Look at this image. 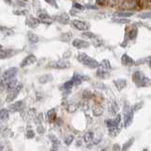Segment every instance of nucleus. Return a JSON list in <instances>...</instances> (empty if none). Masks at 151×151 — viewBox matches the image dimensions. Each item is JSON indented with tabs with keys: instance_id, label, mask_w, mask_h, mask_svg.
<instances>
[{
	"instance_id": "f257e3e1",
	"label": "nucleus",
	"mask_w": 151,
	"mask_h": 151,
	"mask_svg": "<svg viewBox=\"0 0 151 151\" xmlns=\"http://www.w3.org/2000/svg\"><path fill=\"white\" fill-rule=\"evenodd\" d=\"M132 80L138 87H146L151 84V80H149L145 74L141 71H136L132 75Z\"/></svg>"
},
{
	"instance_id": "9b49d317",
	"label": "nucleus",
	"mask_w": 151,
	"mask_h": 151,
	"mask_svg": "<svg viewBox=\"0 0 151 151\" xmlns=\"http://www.w3.org/2000/svg\"><path fill=\"white\" fill-rule=\"evenodd\" d=\"M23 105H24V102L23 101H17L15 103H13L12 105L10 106V108L8 109L9 112H20L23 108Z\"/></svg>"
},
{
	"instance_id": "3c124183",
	"label": "nucleus",
	"mask_w": 151,
	"mask_h": 151,
	"mask_svg": "<svg viewBox=\"0 0 151 151\" xmlns=\"http://www.w3.org/2000/svg\"><path fill=\"white\" fill-rule=\"evenodd\" d=\"M100 151H108V149H106V148H105V149H101Z\"/></svg>"
},
{
	"instance_id": "423d86ee",
	"label": "nucleus",
	"mask_w": 151,
	"mask_h": 151,
	"mask_svg": "<svg viewBox=\"0 0 151 151\" xmlns=\"http://www.w3.org/2000/svg\"><path fill=\"white\" fill-rule=\"evenodd\" d=\"M17 72H18V69L15 67H12V68H10V69L6 70L4 73L2 75V80H3V82H5L7 83L8 81L12 80L14 78V77L16 76Z\"/></svg>"
},
{
	"instance_id": "0eeeda50",
	"label": "nucleus",
	"mask_w": 151,
	"mask_h": 151,
	"mask_svg": "<svg viewBox=\"0 0 151 151\" xmlns=\"http://www.w3.org/2000/svg\"><path fill=\"white\" fill-rule=\"evenodd\" d=\"M73 26L78 30H81V31H86L89 29H90V24L86 21H81V20H74L73 22Z\"/></svg>"
},
{
	"instance_id": "4c0bfd02",
	"label": "nucleus",
	"mask_w": 151,
	"mask_h": 151,
	"mask_svg": "<svg viewBox=\"0 0 151 151\" xmlns=\"http://www.w3.org/2000/svg\"><path fill=\"white\" fill-rule=\"evenodd\" d=\"M13 14H15V15H27V14H29V11H27V10L20 11V10H18V11L13 12Z\"/></svg>"
},
{
	"instance_id": "a211bd4d",
	"label": "nucleus",
	"mask_w": 151,
	"mask_h": 151,
	"mask_svg": "<svg viewBox=\"0 0 151 151\" xmlns=\"http://www.w3.org/2000/svg\"><path fill=\"white\" fill-rule=\"evenodd\" d=\"M14 55V50L13 49H7L2 51L0 53V60H5V59H8V58H11L12 56Z\"/></svg>"
},
{
	"instance_id": "aec40b11",
	"label": "nucleus",
	"mask_w": 151,
	"mask_h": 151,
	"mask_svg": "<svg viewBox=\"0 0 151 151\" xmlns=\"http://www.w3.org/2000/svg\"><path fill=\"white\" fill-rule=\"evenodd\" d=\"M9 119V111L8 109L0 110V122L7 121Z\"/></svg>"
},
{
	"instance_id": "79ce46f5",
	"label": "nucleus",
	"mask_w": 151,
	"mask_h": 151,
	"mask_svg": "<svg viewBox=\"0 0 151 151\" xmlns=\"http://www.w3.org/2000/svg\"><path fill=\"white\" fill-rule=\"evenodd\" d=\"M37 132L39 133V134H44V127L42 126V125H40V126H38V128H37Z\"/></svg>"
},
{
	"instance_id": "ddd939ff",
	"label": "nucleus",
	"mask_w": 151,
	"mask_h": 151,
	"mask_svg": "<svg viewBox=\"0 0 151 151\" xmlns=\"http://www.w3.org/2000/svg\"><path fill=\"white\" fill-rule=\"evenodd\" d=\"M36 110L35 109H30L27 112H24L23 118L25 120H33L36 118Z\"/></svg>"
},
{
	"instance_id": "c9c22d12",
	"label": "nucleus",
	"mask_w": 151,
	"mask_h": 151,
	"mask_svg": "<svg viewBox=\"0 0 151 151\" xmlns=\"http://www.w3.org/2000/svg\"><path fill=\"white\" fill-rule=\"evenodd\" d=\"M82 36L85 37V38H89V39H95V38H97V36H95V34L92 33L90 31H85L82 33Z\"/></svg>"
},
{
	"instance_id": "f704fd0d",
	"label": "nucleus",
	"mask_w": 151,
	"mask_h": 151,
	"mask_svg": "<svg viewBox=\"0 0 151 151\" xmlns=\"http://www.w3.org/2000/svg\"><path fill=\"white\" fill-rule=\"evenodd\" d=\"M73 141H74V136L73 135H68V136L65 137L64 143H65V145L66 146H70Z\"/></svg>"
},
{
	"instance_id": "6e6552de",
	"label": "nucleus",
	"mask_w": 151,
	"mask_h": 151,
	"mask_svg": "<svg viewBox=\"0 0 151 151\" xmlns=\"http://www.w3.org/2000/svg\"><path fill=\"white\" fill-rule=\"evenodd\" d=\"M22 87H23L22 85H17L14 90L11 91L8 94V95H7V98H6V101L8 103H11V102H12L13 100H14V99L18 97V95H19L20 91H21Z\"/></svg>"
},
{
	"instance_id": "2eb2a0df",
	"label": "nucleus",
	"mask_w": 151,
	"mask_h": 151,
	"mask_svg": "<svg viewBox=\"0 0 151 151\" xmlns=\"http://www.w3.org/2000/svg\"><path fill=\"white\" fill-rule=\"evenodd\" d=\"M55 19L57 20L58 22L63 24V25H65V24H68V22H69V15L67 14V13H61V14H60L59 16L55 17Z\"/></svg>"
},
{
	"instance_id": "8fccbe9b",
	"label": "nucleus",
	"mask_w": 151,
	"mask_h": 151,
	"mask_svg": "<svg viewBox=\"0 0 151 151\" xmlns=\"http://www.w3.org/2000/svg\"><path fill=\"white\" fill-rule=\"evenodd\" d=\"M2 49H3V46H1V44H0V51H1Z\"/></svg>"
},
{
	"instance_id": "c03bdc74",
	"label": "nucleus",
	"mask_w": 151,
	"mask_h": 151,
	"mask_svg": "<svg viewBox=\"0 0 151 151\" xmlns=\"http://www.w3.org/2000/svg\"><path fill=\"white\" fill-rule=\"evenodd\" d=\"M34 136H35V132H34L33 130H29V131H27V138L31 139V138H33Z\"/></svg>"
},
{
	"instance_id": "cd10ccee",
	"label": "nucleus",
	"mask_w": 151,
	"mask_h": 151,
	"mask_svg": "<svg viewBox=\"0 0 151 151\" xmlns=\"http://www.w3.org/2000/svg\"><path fill=\"white\" fill-rule=\"evenodd\" d=\"M0 31H1L6 36H9V35L13 34V30L11 29H9V27H0Z\"/></svg>"
},
{
	"instance_id": "c756f323",
	"label": "nucleus",
	"mask_w": 151,
	"mask_h": 151,
	"mask_svg": "<svg viewBox=\"0 0 151 151\" xmlns=\"http://www.w3.org/2000/svg\"><path fill=\"white\" fill-rule=\"evenodd\" d=\"M50 80H52V77H51L50 75H46V76H43V77H41V78H39V81L41 82V83H43V84H44V83H47V82L50 81Z\"/></svg>"
},
{
	"instance_id": "7ed1b4c3",
	"label": "nucleus",
	"mask_w": 151,
	"mask_h": 151,
	"mask_svg": "<svg viewBox=\"0 0 151 151\" xmlns=\"http://www.w3.org/2000/svg\"><path fill=\"white\" fill-rule=\"evenodd\" d=\"M78 60L80 63H81L82 64L86 65V66L92 68V69H94V68H97L99 66V63H97V61L95 59H93V58L89 57L87 54L85 53H80L78 56Z\"/></svg>"
},
{
	"instance_id": "1a4fd4ad",
	"label": "nucleus",
	"mask_w": 151,
	"mask_h": 151,
	"mask_svg": "<svg viewBox=\"0 0 151 151\" xmlns=\"http://www.w3.org/2000/svg\"><path fill=\"white\" fill-rule=\"evenodd\" d=\"M36 61H37V58H36L35 55L30 54V55H29V56H27L25 59L22 61V63H20V66H21V67L29 66V65H30V64H32V63H35Z\"/></svg>"
},
{
	"instance_id": "72a5a7b5",
	"label": "nucleus",
	"mask_w": 151,
	"mask_h": 151,
	"mask_svg": "<svg viewBox=\"0 0 151 151\" xmlns=\"http://www.w3.org/2000/svg\"><path fill=\"white\" fill-rule=\"evenodd\" d=\"M136 3L135 2H129V1H126L122 3V7L123 8H134Z\"/></svg>"
},
{
	"instance_id": "b1692460",
	"label": "nucleus",
	"mask_w": 151,
	"mask_h": 151,
	"mask_svg": "<svg viewBox=\"0 0 151 151\" xmlns=\"http://www.w3.org/2000/svg\"><path fill=\"white\" fill-rule=\"evenodd\" d=\"M93 112H94V114L95 116H99V115H101L102 113H103V108L101 107V106H99V105H95L94 107H93Z\"/></svg>"
},
{
	"instance_id": "58836bf2",
	"label": "nucleus",
	"mask_w": 151,
	"mask_h": 151,
	"mask_svg": "<svg viewBox=\"0 0 151 151\" xmlns=\"http://www.w3.org/2000/svg\"><path fill=\"white\" fill-rule=\"evenodd\" d=\"M73 86H74V83L72 82V80L65 82V83L63 84V88L65 89V90H71Z\"/></svg>"
},
{
	"instance_id": "20e7f679",
	"label": "nucleus",
	"mask_w": 151,
	"mask_h": 151,
	"mask_svg": "<svg viewBox=\"0 0 151 151\" xmlns=\"http://www.w3.org/2000/svg\"><path fill=\"white\" fill-rule=\"evenodd\" d=\"M125 114H124V126L126 127H129L130 124L132 123V120H133V109L129 106H126L125 107Z\"/></svg>"
},
{
	"instance_id": "4468645a",
	"label": "nucleus",
	"mask_w": 151,
	"mask_h": 151,
	"mask_svg": "<svg viewBox=\"0 0 151 151\" xmlns=\"http://www.w3.org/2000/svg\"><path fill=\"white\" fill-rule=\"evenodd\" d=\"M41 22H40V20L38 19V18H35V17H29V18H27L26 20V24H27V26H29L30 27H38V25H39Z\"/></svg>"
},
{
	"instance_id": "4be33fe9",
	"label": "nucleus",
	"mask_w": 151,
	"mask_h": 151,
	"mask_svg": "<svg viewBox=\"0 0 151 151\" xmlns=\"http://www.w3.org/2000/svg\"><path fill=\"white\" fill-rule=\"evenodd\" d=\"M95 75H97V77L99 78H108L109 76H110L108 72L104 69H102V68H99V69L97 71V74Z\"/></svg>"
},
{
	"instance_id": "473e14b6",
	"label": "nucleus",
	"mask_w": 151,
	"mask_h": 151,
	"mask_svg": "<svg viewBox=\"0 0 151 151\" xmlns=\"http://www.w3.org/2000/svg\"><path fill=\"white\" fill-rule=\"evenodd\" d=\"M72 37H73V35H72L71 32L63 33V34L61 35V40H63V41H69Z\"/></svg>"
},
{
	"instance_id": "f3484780",
	"label": "nucleus",
	"mask_w": 151,
	"mask_h": 151,
	"mask_svg": "<svg viewBox=\"0 0 151 151\" xmlns=\"http://www.w3.org/2000/svg\"><path fill=\"white\" fill-rule=\"evenodd\" d=\"M121 61H122L123 64L126 65V66H132V65L134 64V61H133L129 56H128L127 54H124L122 56Z\"/></svg>"
},
{
	"instance_id": "603ef678",
	"label": "nucleus",
	"mask_w": 151,
	"mask_h": 151,
	"mask_svg": "<svg viewBox=\"0 0 151 151\" xmlns=\"http://www.w3.org/2000/svg\"><path fill=\"white\" fill-rule=\"evenodd\" d=\"M149 66H150V67H151V61H149Z\"/></svg>"
},
{
	"instance_id": "c85d7f7f",
	"label": "nucleus",
	"mask_w": 151,
	"mask_h": 151,
	"mask_svg": "<svg viewBox=\"0 0 151 151\" xmlns=\"http://www.w3.org/2000/svg\"><path fill=\"white\" fill-rule=\"evenodd\" d=\"M133 143H134V138H131L130 140H129L126 144H124V146H123L121 151H127V150H128V149L129 148L130 146H132Z\"/></svg>"
},
{
	"instance_id": "f03ea898",
	"label": "nucleus",
	"mask_w": 151,
	"mask_h": 151,
	"mask_svg": "<svg viewBox=\"0 0 151 151\" xmlns=\"http://www.w3.org/2000/svg\"><path fill=\"white\" fill-rule=\"evenodd\" d=\"M121 122V116L120 114H117V116L114 119H107L106 120V126L108 127L110 134L112 136H115L116 134H118L119 132V125Z\"/></svg>"
},
{
	"instance_id": "7c9ffc66",
	"label": "nucleus",
	"mask_w": 151,
	"mask_h": 151,
	"mask_svg": "<svg viewBox=\"0 0 151 151\" xmlns=\"http://www.w3.org/2000/svg\"><path fill=\"white\" fill-rule=\"evenodd\" d=\"M115 16L117 17H130L133 15V12H116Z\"/></svg>"
},
{
	"instance_id": "de8ad7c7",
	"label": "nucleus",
	"mask_w": 151,
	"mask_h": 151,
	"mask_svg": "<svg viewBox=\"0 0 151 151\" xmlns=\"http://www.w3.org/2000/svg\"><path fill=\"white\" fill-rule=\"evenodd\" d=\"M46 3H49V4H51V5H54L55 6V8H58V6H57V4H56V2H54V1H46Z\"/></svg>"
},
{
	"instance_id": "5fc2aeb1",
	"label": "nucleus",
	"mask_w": 151,
	"mask_h": 151,
	"mask_svg": "<svg viewBox=\"0 0 151 151\" xmlns=\"http://www.w3.org/2000/svg\"><path fill=\"white\" fill-rule=\"evenodd\" d=\"M0 132H1V128H0Z\"/></svg>"
},
{
	"instance_id": "ea45409f",
	"label": "nucleus",
	"mask_w": 151,
	"mask_h": 151,
	"mask_svg": "<svg viewBox=\"0 0 151 151\" xmlns=\"http://www.w3.org/2000/svg\"><path fill=\"white\" fill-rule=\"evenodd\" d=\"M140 18H151V12H146L138 15Z\"/></svg>"
},
{
	"instance_id": "9d476101",
	"label": "nucleus",
	"mask_w": 151,
	"mask_h": 151,
	"mask_svg": "<svg viewBox=\"0 0 151 151\" xmlns=\"http://www.w3.org/2000/svg\"><path fill=\"white\" fill-rule=\"evenodd\" d=\"M72 44H73L74 47H76V48H80V49L87 48V47L90 46L88 42H86V41H84V40H81V39H75Z\"/></svg>"
},
{
	"instance_id": "bb28decb",
	"label": "nucleus",
	"mask_w": 151,
	"mask_h": 151,
	"mask_svg": "<svg viewBox=\"0 0 151 151\" xmlns=\"http://www.w3.org/2000/svg\"><path fill=\"white\" fill-rule=\"evenodd\" d=\"M93 139H94V132L93 131H88L83 136V140L85 143H91Z\"/></svg>"
},
{
	"instance_id": "864d4df0",
	"label": "nucleus",
	"mask_w": 151,
	"mask_h": 151,
	"mask_svg": "<svg viewBox=\"0 0 151 151\" xmlns=\"http://www.w3.org/2000/svg\"><path fill=\"white\" fill-rule=\"evenodd\" d=\"M143 151H147V149H146H146H144V150H143Z\"/></svg>"
},
{
	"instance_id": "e433bc0d",
	"label": "nucleus",
	"mask_w": 151,
	"mask_h": 151,
	"mask_svg": "<svg viewBox=\"0 0 151 151\" xmlns=\"http://www.w3.org/2000/svg\"><path fill=\"white\" fill-rule=\"evenodd\" d=\"M137 34H138V30L137 29H131L129 33V39H131V40L135 39V38L137 37Z\"/></svg>"
},
{
	"instance_id": "412c9836",
	"label": "nucleus",
	"mask_w": 151,
	"mask_h": 151,
	"mask_svg": "<svg viewBox=\"0 0 151 151\" xmlns=\"http://www.w3.org/2000/svg\"><path fill=\"white\" fill-rule=\"evenodd\" d=\"M113 83H114V85L116 86V88L118 89L119 91H121L122 89H124L126 87V85H127V81L125 80H114L113 81Z\"/></svg>"
},
{
	"instance_id": "dca6fc26",
	"label": "nucleus",
	"mask_w": 151,
	"mask_h": 151,
	"mask_svg": "<svg viewBox=\"0 0 151 151\" xmlns=\"http://www.w3.org/2000/svg\"><path fill=\"white\" fill-rule=\"evenodd\" d=\"M84 80H87V78H85L84 76L82 75L75 73L73 76V78H72V82L74 83V85H80Z\"/></svg>"
},
{
	"instance_id": "49530a36",
	"label": "nucleus",
	"mask_w": 151,
	"mask_h": 151,
	"mask_svg": "<svg viewBox=\"0 0 151 151\" xmlns=\"http://www.w3.org/2000/svg\"><path fill=\"white\" fill-rule=\"evenodd\" d=\"M113 21L116 23H129L128 20H125V19H113Z\"/></svg>"
},
{
	"instance_id": "37998d69",
	"label": "nucleus",
	"mask_w": 151,
	"mask_h": 151,
	"mask_svg": "<svg viewBox=\"0 0 151 151\" xmlns=\"http://www.w3.org/2000/svg\"><path fill=\"white\" fill-rule=\"evenodd\" d=\"M36 120H37V122L42 123L44 121V114L43 113H39V114L36 116Z\"/></svg>"
},
{
	"instance_id": "a878e982",
	"label": "nucleus",
	"mask_w": 151,
	"mask_h": 151,
	"mask_svg": "<svg viewBox=\"0 0 151 151\" xmlns=\"http://www.w3.org/2000/svg\"><path fill=\"white\" fill-rule=\"evenodd\" d=\"M27 37H29V41L31 44H36L39 42V37H38L36 34H34L32 32L27 33Z\"/></svg>"
},
{
	"instance_id": "a19ab883",
	"label": "nucleus",
	"mask_w": 151,
	"mask_h": 151,
	"mask_svg": "<svg viewBox=\"0 0 151 151\" xmlns=\"http://www.w3.org/2000/svg\"><path fill=\"white\" fill-rule=\"evenodd\" d=\"M73 8L74 9H77V10H80V11H83V10L85 9L84 6H82V5L80 4V3H77V2L73 4Z\"/></svg>"
},
{
	"instance_id": "5701e85b",
	"label": "nucleus",
	"mask_w": 151,
	"mask_h": 151,
	"mask_svg": "<svg viewBox=\"0 0 151 151\" xmlns=\"http://www.w3.org/2000/svg\"><path fill=\"white\" fill-rule=\"evenodd\" d=\"M47 118H48V120L50 122H53V121L56 120L57 113H56V112H55L54 109H51V110H49L48 112H47Z\"/></svg>"
},
{
	"instance_id": "2f4dec72",
	"label": "nucleus",
	"mask_w": 151,
	"mask_h": 151,
	"mask_svg": "<svg viewBox=\"0 0 151 151\" xmlns=\"http://www.w3.org/2000/svg\"><path fill=\"white\" fill-rule=\"evenodd\" d=\"M99 66H101L102 69H104V70L111 69V63H110V61L108 60H104V61H103L101 63H99Z\"/></svg>"
},
{
	"instance_id": "6ab92c4d",
	"label": "nucleus",
	"mask_w": 151,
	"mask_h": 151,
	"mask_svg": "<svg viewBox=\"0 0 151 151\" xmlns=\"http://www.w3.org/2000/svg\"><path fill=\"white\" fill-rule=\"evenodd\" d=\"M16 86H17V80H16V78H13V80H10V81H8L6 83V88H7V90H9V92L14 90V89L16 88Z\"/></svg>"
},
{
	"instance_id": "393cba45",
	"label": "nucleus",
	"mask_w": 151,
	"mask_h": 151,
	"mask_svg": "<svg viewBox=\"0 0 151 151\" xmlns=\"http://www.w3.org/2000/svg\"><path fill=\"white\" fill-rule=\"evenodd\" d=\"M78 109V104H76V103H70V104L67 105L66 111L69 112V113H74V112H77Z\"/></svg>"
},
{
	"instance_id": "39448f33",
	"label": "nucleus",
	"mask_w": 151,
	"mask_h": 151,
	"mask_svg": "<svg viewBox=\"0 0 151 151\" xmlns=\"http://www.w3.org/2000/svg\"><path fill=\"white\" fill-rule=\"evenodd\" d=\"M47 68H54V69H66V68L70 67V63L67 61H50L49 63L46 65Z\"/></svg>"
},
{
	"instance_id": "f8f14e48",
	"label": "nucleus",
	"mask_w": 151,
	"mask_h": 151,
	"mask_svg": "<svg viewBox=\"0 0 151 151\" xmlns=\"http://www.w3.org/2000/svg\"><path fill=\"white\" fill-rule=\"evenodd\" d=\"M39 20H40V22L47 24V25H51L53 22L52 19H51V17L46 12H40L39 13Z\"/></svg>"
},
{
	"instance_id": "a18cd8bd",
	"label": "nucleus",
	"mask_w": 151,
	"mask_h": 151,
	"mask_svg": "<svg viewBox=\"0 0 151 151\" xmlns=\"http://www.w3.org/2000/svg\"><path fill=\"white\" fill-rule=\"evenodd\" d=\"M112 151H121V147H120V146L117 145V144H115V145L112 146Z\"/></svg>"
},
{
	"instance_id": "09e8293b",
	"label": "nucleus",
	"mask_w": 151,
	"mask_h": 151,
	"mask_svg": "<svg viewBox=\"0 0 151 151\" xmlns=\"http://www.w3.org/2000/svg\"><path fill=\"white\" fill-rule=\"evenodd\" d=\"M3 148H4V146H3L2 144L0 143V151H3Z\"/></svg>"
}]
</instances>
